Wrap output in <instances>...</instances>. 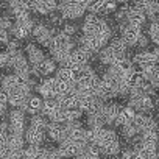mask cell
<instances>
[{"label": "cell", "mask_w": 159, "mask_h": 159, "mask_svg": "<svg viewBox=\"0 0 159 159\" xmlns=\"http://www.w3.org/2000/svg\"><path fill=\"white\" fill-rule=\"evenodd\" d=\"M128 105L133 106L137 112L143 114H153L154 106H156V97L150 94L137 95V97H128Z\"/></svg>", "instance_id": "2"}, {"label": "cell", "mask_w": 159, "mask_h": 159, "mask_svg": "<svg viewBox=\"0 0 159 159\" xmlns=\"http://www.w3.org/2000/svg\"><path fill=\"white\" fill-rule=\"evenodd\" d=\"M142 34H143V33H142V27L131 25V24H126V27L120 31V36L123 38V41H125L129 47H136Z\"/></svg>", "instance_id": "6"}, {"label": "cell", "mask_w": 159, "mask_h": 159, "mask_svg": "<svg viewBox=\"0 0 159 159\" xmlns=\"http://www.w3.org/2000/svg\"><path fill=\"white\" fill-rule=\"evenodd\" d=\"M147 19H148L147 13L142 11V10H139V8H136L134 5H133L131 10L128 11V17H126L128 24H131V25H137V27H142V28H143V25L147 24Z\"/></svg>", "instance_id": "15"}, {"label": "cell", "mask_w": 159, "mask_h": 159, "mask_svg": "<svg viewBox=\"0 0 159 159\" xmlns=\"http://www.w3.org/2000/svg\"><path fill=\"white\" fill-rule=\"evenodd\" d=\"M119 10V2L117 0H102V14H114Z\"/></svg>", "instance_id": "23"}, {"label": "cell", "mask_w": 159, "mask_h": 159, "mask_svg": "<svg viewBox=\"0 0 159 159\" xmlns=\"http://www.w3.org/2000/svg\"><path fill=\"white\" fill-rule=\"evenodd\" d=\"M151 41L154 42V45H159V31H157V33H156V34L151 38Z\"/></svg>", "instance_id": "30"}, {"label": "cell", "mask_w": 159, "mask_h": 159, "mask_svg": "<svg viewBox=\"0 0 159 159\" xmlns=\"http://www.w3.org/2000/svg\"><path fill=\"white\" fill-rule=\"evenodd\" d=\"M125 81H126V84L129 86V89H136V88H140V86H143L147 81H148V78H147V75L143 73V70H137L136 67L133 69V70H129L126 75H125Z\"/></svg>", "instance_id": "8"}, {"label": "cell", "mask_w": 159, "mask_h": 159, "mask_svg": "<svg viewBox=\"0 0 159 159\" xmlns=\"http://www.w3.org/2000/svg\"><path fill=\"white\" fill-rule=\"evenodd\" d=\"M120 56L109 47V45H106V47H103L100 52H98V61H100V64H103V66H112L117 59H119Z\"/></svg>", "instance_id": "18"}, {"label": "cell", "mask_w": 159, "mask_h": 159, "mask_svg": "<svg viewBox=\"0 0 159 159\" xmlns=\"http://www.w3.org/2000/svg\"><path fill=\"white\" fill-rule=\"evenodd\" d=\"M117 2H119V3H126L128 0H117Z\"/></svg>", "instance_id": "31"}, {"label": "cell", "mask_w": 159, "mask_h": 159, "mask_svg": "<svg viewBox=\"0 0 159 159\" xmlns=\"http://www.w3.org/2000/svg\"><path fill=\"white\" fill-rule=\"evenodd\" d=\"M58 11L62 14V17L66 20H75L83 17L88 13L86 5H80V3H72V2H58Z\"/></svg>", "instance_id": "1"}, {"label": "cell", "mask_w": 159, "mask_h": 159, "mask_svg": "<svg viewBox=\"0 0 159 159\" xmlns=\"http://www.w3.org/2000/svg\"><path fill=\"white\" fill-rule=\"evenodd\" d=\"M34 25H36V24H34L33 19H30V20H27V22H16L14 27H13V30H11V34H13L14 38L20 39V41H25V39H28V38L31 36Z\"/></svg>", "instance_id": "7"}, {"label": "cell", "mask_w": 159, "mask_h": 159, "mask_svg": "<svg viewBox=\"0 0 159 159\" xmlns=\"http://www.w3.org/2000/svg\"><path fill=\"white\" fill-rule=\"evenodd\" d=\"M148 80H150V83L153 84V88L156 89V91H159V66L154 69V72L148 76Z\"/></svg>", "instance_id": "26"}, {"label": "cell", "mask_w": 159, "mask_h": 159, "mask_svg": "<svg viewBox=\"0 0 159 159\" xmlns=\"http://www.w3.org/2000/svg\"><path fill=\"white\" fill-rule=\"evenodd\" d=\"M66 2H72V3H80V5H88L89 0H66ZM88 8V7H86Z\"/></svg>", "instance_id": "29"}, {"label": "cell", "mask_w": 159, "mask_h": 159, "mask_svg": "<svg viewBox=\"0 0 159 159\" xmlns=\"http://www.w3.org/2000/svg\"><path fill=\"white\" fill-rule=\"evenodd\" d=\"M47 137L53 142H61L64 139V123H58V122H50L48 128L45 129Z\"/></svg>", "instance_id": "17"}, {"label": "cell", "mask_w": 159, "mask_h": 159, "mask_svg": "<svg viewBox=\"0 0 159 159\" xmlns=\"http://www.w3.org/2000/svg\"><path fill=\"white\" fill-rule=\"evenodd\" d=\"M61 31H64L66 34L75 38V34L78 33V27H76V24H73V22H64V25L61 27Z\"/></svg>", "instance_id": "25"}, {"label": "cell", "mask_w": 159, "mask_h": 159, "mask_svg": "<svg viewBox=\"0 0 159 159\" xmlns=\"http://www.w3.org/2000/svg\"><path fill=\"white\" fill-rule=\"evenodd\" d=\"M58 84H59V80L53 75L50 76H45L41 80V83L38 84L36 88V92L39 95H42L44 98H52V97H58L59 95V91H58Z\"/></svg>", "instance_id": "3"}, {"label": "cell", "mask_w": 159, "mask_h": 159, "mask_svg": "<svg viewBox=\"0 0 159 159\" xmlns=\"http://www.w3.org/2000/svg\"><path fill=\"white\" fill-rule=\"evenodd\" d=\"M33 11L41 16H48V14L58 11V0H38L34 3Z\"/></svg>", "instance_id": "13"}, {"label": "cell", "mask_w": 159, "mask_h": 159, "mask_svg": "<svg viewBox=\"0 0 159 159\" xmlns=\"http://www.w3.org/2000/svg\"><path fill=\"white\" fill-rule=\"evenodd\" d=\"M36 2H38V0H34V3H36Z\"/></svg>", "instance_id": "32"}, {"label": "cell", "mask_w": 159, "mask_h": 159, "mask_svg": "<svg viewBox=\"0 0 159 159\" xmlns=\"http://www.w3.org/2000/svg\"><path fill=\"white\" fill-rule=\"evenodd\" d=\"M25 53H27V58H28V61H30V64H31V66L39 64V62L45 58L44 52H42V50H41L34 42L27 44V47H25Z\"/></svg>", "instance_id": "16"}, {"label": "cell", "mask_w": 159, "mask_h": 159, "mask_svg": "<svg viewBox=\"0 0 159 159\" xmlns=\"http://www.w3.org/2000/svg\"><path fill=\"white\" fill-rule=\"evenodd\" d=\"M42 105H44V97L39 95V94H31L22 109H24L27 114L34 116V114H39V112L42 111Z\"/></svg>", "instance_id": "11"}, {"label": "cell", "mask_w": 159, "mask_h": 159, "mask_svg": "<svg viewBox=\"0 0 159 159\" xmlns=\"http://www.w3.org/2000/svg\"><path fill=\"white\" fill-rule=\"evenodd\" d=\"M120 134H122V137L125 139V142H129L131 139H134L136 136H139L140 131L137 129V126H136L134 123H129V125L120 126Z\"/></svg>", "instance_id": "22"}, {"label": "cell", "mask_w": 159, "mask_h": 159, "mask_svg": "<svg viewBox=\"0 0 159 159\" xmlns=\"http://www.w3.org/2000/svg\"><path fill=\"white\" fill-rule=\"evenodd\" d=\"M45 129H41V128H36V126H28L25 129V140H27V145H42L44 140H45Z\"/></svg>", "instance_id": "9"}, {"label": "cell", "mask_w": 159, "mask_h": 159, "mask_svg": "<svg viewBox=\"0 0 159 159\" xmlns=\"http://www.w3.org/2000/svg\"><path fill=\"white\" fill-rule=\"evenodd\" d=\"M120 140H117V142H112V143H108V145H105V147H102V154H105V156H116V154H119L120 153Z\"/></svg>", "instance_id": "24"}, {"label": "cell", "mask_w": 159, "mask_h": 159, "mask_svg": "<svg viewBox=\"0 0 159 159\" xmlns=\"http://www.w3.org/2000/svg\"><path fill=\"white\" fill-rule=\"evenodd\" d=\"M131 59H133L134 66L139 67L140 70H143V69H147V67H150V66L159 64V58L156 56V53H154L153 50H151V52H148V50L137 52V53H134V56H133Z\"/></svg>", "instance_id": "5"}, {"label": "cell", "mask_w": 159, "mask_h": 159, "mask_svg": "<svg viewBox=\"0 0 159 159\" xmlns=\"http://www.w3.org/2000/svg\"><path fill=\"white\" fill-rule=\"evenodd\" d=\"M61 108V105H59V102H58V98L56 97H52V98H44V105H42V114L44 116H47L48 119L58 111Z\"/></svg>", "instance_id": "19"}, {"label": "cell", "mask_w": 159, "mask_h": 159, "mask_svg": "<svg viewBox=\"0 0 159 159\" xmlns=\"http://www.w3.org/2000/svg\"><path fill=\"white\" fill-rule=\"evenodd\" d=\"M148 42H150V36H148V34H142L136 47H139V48H145V47H148Z\"/></svg>", "instance_id": "28"}, {"label": "cell", "mask_w": 159, "mask_h": 159, "mask_svg": "<svg viewBox=\"0 0 159 159\" xmlns=\"http://www.w3.org/2000/svg\"><path fill=\"white\" fill-rule=\"evenodd\" d=\"M55 76L59 80V81H66V83H75V75L73 70L67 66H59L55 72Z\"/></svg>", "instance_id": "20"}, {"label": "cell", "mask_w": 159, "mask_h": 159, "mask_svg": "<svg viewBox=\"0 0 159 159\" xmlns=\"http://www.w3.org/2000/svg\"><path fill=\"white\" fill-rule=\"evenodd\" d=\"M10 33H11L10 30H3V28L0 30V41H2V44H3L5 47L8 45V42H10L11 38H13V34H10Z\"/></svg>", "instance_id": "27"}, {"label": "cell", "mask_w": 159, "mask_h": 159, "mask_svg": "<svg viewBox=\"0 0 159 159\" xmlns=\"http://www.w3.org/2000/svg\"><path fill=\"white\" fill-rule=\"evenodd\" d=\"M136 116H137V111L133 108V106H129V105H126V106H122V109H120V114H119V117H117V120H116V123H114V126H123V125H129V123H134V119H136Z\"/></svg>", "instance_id": "12"}, {"label": "cell", "mask_w": 159, "mask_h": 159, "mask_svg": "<svg viewBox=\"0 0 159 159\" xmlns=\"http://www.w3.org/2000/svg\"><path fill=\"white\" fill-rule=\"evenodd\" d=\"M50 122H52V120H50L47 116H44L42 112L34 114V116H31V119H30V125H31V126H36V128H41V129H47L48 125H50Z\"/></svg>", "instance_id": "21"}, {"label": "cell", "mask_w": 159, "mask_h": 159, "mask_svg": "<svg viewBox=\"0 0 159 159\" xmlns=\"http://www.w3.org/2000/svg\"><path fill=\"white\" fill-rule=\"evenodd\" d=\"M27 83V78L20 76L19 73H8L3 76L2 80V88L7 89V91H13V89H17V88H22L24 84Z\"/></svg>", "instance_id": "10"}, {"label": "cell", "mask_w": 159, "mask_h": 159, "mask_svg": "<svg viewBox=\"0 0 159 159\" xmlns=\"http://www.w3.org/2000/svg\"><path fill=\"white\" fill-rule=\"evenodd\" d=\"M25 111L22 108H13L8 112V128L10 133H20L25 134Z\"/></svg>", "instance_id": "4"}, {"label": "cell", "mask_w": 159, "mask_h": 159, "mask_svg": "<svg viewBox=\"0 0 159 159\" xmlns=\"http://www.w3.org/2000/svg\"><path fill=\"white\" fill-rule=\"evenodd\" d=\"M120 109L122 106L119 103H114V102H106L105 106H103V116H105V120H106V125H114L119 114H120Z\"/></svg>", "instance_id": "14"}]
</instances>
